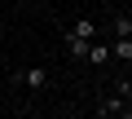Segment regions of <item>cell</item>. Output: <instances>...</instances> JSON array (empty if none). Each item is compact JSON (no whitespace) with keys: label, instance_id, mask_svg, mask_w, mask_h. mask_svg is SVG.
Masks as SVG:
<instances>
[{"label":"cell","instance_id":"277c9868","mask_svg":"<svg viewBox=\"0 0 132 119\" xmlns=\"http://www.w3.org/2000/svg\"><path fill=\"white\" fill-rule=\"evenodd\" d=\"M110 57H119V62H132V35H114Z\"/></svg>","mask_w":132,"mask_h":119},{"label":"cell","instance_id":"52a82bcc","mask_svg":"<svg viewBox=\"0 0 132 119\" xmlns=\"http://www.w3.org/2000/svg\"><path fill=\"white\" fill-rule=\"evenodd\" d=\"M114 84H119V88H114V93H119V97H123V101H132V75H123V80H114Z\"/></svg>","mask_w":132,"mask_h":119},{"label":"cell","instance_id":"6da1fadb","mask_svg":"<svg viewBox=\"0 0 132 119\" xmlns=\"http://www.w3.org/2000/svg\"><path fill=\"white\" fill-rule=\"evenodd\" d=\"M97 40V22L93 18H79L71 31H66V44H93Z\"/></svg>","mask_w":132,"mask_h":119},{"label":"cell","instance_id":"7a4b0ae2","mask_svg":"<svg viewBox=\"0 0 132 119\" xmlns=\"http://www.w3.org/2000/svg\"><path fill=\"white\" fill-rule=\"evenodd\" d=\"M13 80H18L22 88H44V84H48V75H44V66H27V71H18Z\"/></svg>","mask_w":132,"mask_h":119},{"label":"cell","instance_id":"5b68a950","mask_svg":"<svg viewBox=\"0 0 132 119\" xmlns=\"http://www.w3.org/2000/svg\"><path fill=\"white\" fill-rule=\"evenodd\" d=\"M123 106H132V101H123L119 93H110V97H101V110H106V115H119Z\"/></svg>","mask_w":132,"mask_h":119},{"label":"cell","instance_id":"3957f363","mask_svg":"<svg viewBox=\"0 0 132 119\" xmlns=\"http://www.w3.org/2000/svg\"><path fill=\"white\" fill-rule=\"evenodd\" d=\"M84 62L106 66V62H110V44H97V40H93V44H88V53H84Z\"/></svg>","mask_w":132,"mask_h":119},{"label":"cell","instance_id":"9c48e42d","mask_svg":"<svg viewBox=\"0 0 132 119\" xmlns=\"http://www.w3.org/2000/svg\"><path fill=\"white\" fill-rule=\"evenodd\" d=\"M101 119H114V115H106V110H101Z\"/></svg>","mask_w":132,"mask_h":119},{"label":"cell","instance_id":"ba28073f","mask_svg":"<svg viewBox=\"0 0 132 119\" xmlns=\"http://www.w3.org/2000/svg\"><path fill=\"white\" fill-rule=\"evenodd\" d=\"M114 119H132V106H123V110H119V115H114Z\"/></svg>","mask_w":132,"mask_h":119},{"label":"cell","instance_id":"8992f818","mask_svg":"<svg viewBox=\"0 0 132 119\" xmlns=\"http://www.w3.org/2000/svg\"><path fill=\"white\" fill-rule=\"evenodd\" d=\"M114 35H132V13H114Z\"/></svg>","mask_w":132,"mask_h":119}]
</instances>
